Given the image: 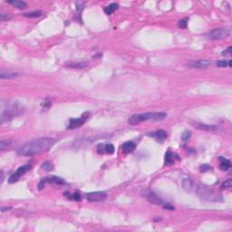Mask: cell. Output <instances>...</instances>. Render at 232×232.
Instances as JSON below:
<instances>
[{"label": "cell", "instance_id": "1f68e13d", "mask_svg": "<svg viewBox=\"0 0 232 232\" xmlns=\"http://www.w3.org/2000/svg\"><path fill=\"white\" fill-rule=\"evenodd\" d=\"M217 65L219 67H226V66H228V63L225 60H220V61L217 62Z\"/></svg>", "mask_w": 232, "mask_h": 232}, {"label": "cell", "instance_id": "836d02e7", "mask_svg": "<svg viewBox=\"0 0 232 232\" xmlns=\"http://www.w3.org/2000/svg\"><path fill=\"white\" fill-rule=\"evenodd\" d=\"M97 151H98V153H103L104 152V144H99L97 146Z\"/></svg>", "mask_w": 232, "mask_h": 232}, {"label": "cell", "instance_id": "6da1fadb", "mask_svg": "<svg viewBox=\"0 0 232 232\" xmlns=\"http://www.w3.org/2000/svg\"><path fill=\"white\" fill-rule=\"evenodd\" d=\"M55 140L50 137H40L29 143H27L17 151L21 156H35L48 151L55 143Z\"/></svg>", "mask_w": 232, "mask_h": 232}, {"label": "cell", "instance_id": "ffe728a7", "mask_svg": "<svg viewBox=\"0 0 232 232\" xmlns=\"http://www.w3.org/2000/svg\"><path fill=\"white\" fill-rule=\"evenodd\" d=\"M30 170H31V165H28V164H27V165H24V166H21V167H19L16 172L18 175L22 176V175H24L26 172H27V171H30Z\"/></svg>", "mask_w": 232, "mask_h": 232}, {"label": "cell", "instance_id": "277c9868", "mask_svg": "<svg viewBox=\"0 0 232 232\" xmlns=\"http://www.w3.org/2000/svg\"><path fill=\"white\" fill-rule=\"evenodd\" d=\"M197 194L199 195V198L208 200V201H222V196L216 192L215 191L205 187V186H200L197 189Z\"/></svg>", "mask_w": 232, "mask_h": 232}, {"label": "cell", "instance_id": "d6a6232c", "mask_svg": "<svg viewBox=\"0 0 232 232\" xmlns=\"http://www.w3.org/2000/svg\"><path fill=\"white\" fill-rule=\"evenodd\" d=\"M232 50V47H231V46H229V47L227 49V50H225L223 53H222V55H225V56H228V55H231V51Z\"/></svg>", "mask_w": 232, "mask_h": 232}, {"label": "cell", "instance_id": "cb8c5ba5", "mask_svg": "<svg viewBox=\"0 0 232 232\" xmlns=\"http://www.w3.org/2000/svg\"><path fill=\"white\" fill-rule=\"evenodd\" d=\"M191 136V132L190 131H185L183 132V133L181 134V140L183 142H187L190 140V138Z\"/></svg>", "mask_w": 232, "mask_h": 232}, {"label": "cell", "instance_id": "d6986e66", "mask_svg": "<svg viewBox=\"0 0 232 232\" xmlns=\"http://www.w3.org/2000/svg\"><path fill=\"white\" fill-rule=\"evenodd\" d=\"M16 76H18L17 73L4 72V71H1V73H0V77H1V79H12V78L16 77Z\"/></svg>", "mask_w": 232, "mask_h": 232}, {"label": "cell", "instance_id": "9c48e42d", "mask_svg": "<svg viewBox=\"0 0 232 232\" xmlns=\"http://www.w3.org/2000/svg\"><path fill=\"white\" fill-rule=\"evenodd\" d=\"M146 199L151 202V203H152V204H155V205H161V206H163L164 204H165V202L162 200V199H160L154 192H151V191H149V192H147L146 193Z\"/></svg>", "mask_w": 232, "mask_h": 232}, {"label": "cell", "instance_id": "484cf974", "mask_svg": "<svg viewBox=\"0 0 232 232\" xmlns=\"http://www.w3.org/2000/svg\"><path fill=\"white\" fill-rule=\"evenodd\" d=\"M20 177H21L20 175H18L16 172H15V173H13V174L10 176L8 181H9V183H15V182L18 181V180L20 179Z\"/></svg>", "mask_w": 232, "mask_h": 232}, {"label": "cell", "instance_id": "e575fe53", "mask_svg": "<svg viewBox=\"0 0 232 232\" xmlns=\"http://www.w3.org/2000/svg\"><path fill=\"white\" fill-rule=\"evenodd\" d=\"M73 197H72V199H75V200H76V201H79V200H81V195L79 194V193H77V192H75V194H73L72 195Z\"/></svg>", "mask_w": 232, "mask_h": 232}, {"label": "cell", "instance_id": "f546056e", "mask_svg": "<svg viewBox=\"0 0 232 232\" xmlns=\"http://www.w3.org/2000/svg\"><path fill=\"white\" fill-rule=\"evenodd\" d=\"M10 18H11V16L8 15V14H4V13H2L1 15H0V19H1V21L9 20Z\"/></svg>", "mask_w": 232, "mask_h": 232}, {"label": "cell", "instance_id": "4dcf8cb0", "mask_svg": "<svg viewBox=\"0 0 232 232\" xmlns=\"http://www.w3.org/2000/svg\"><path fill=\"white\" fill-rule=\"evenodd\" d=\"M211 169V166H210V165H207V164L201 165V166L199 167V170H200V171H202V172H205V171H210Z\"/></svg>", "mask_w": 232, "mask_h": 232}, {"label": "cell", "instance_id": "30bf717a", "mask_svg": "<svg viewBox=\"0 0 232 232\" xmlns=\"http://www.w3.org/2000/svg\"><path fill=\"white\" fill-rule=\"evenodd\" d=\"M193 126L196 127L197 129L203 130V131H207V132L217 131V130L219 129V127L216 126V125H210V124L201 123H193Z\"/></svg>", "mask_w": 232, "mask_h": 232}, {"label": "cell", "instance_id": "8992f818", "mask_svg": "<svg viewBox=\"0 0 232 232\" xmlns=\"http://www.w3.org/2000/svg\"><path fill=\"white\" fill-rule=\"evenodd\" d=\"M105 198H106V193L103 191H95V192H90L86 194L87 200L92 202L103 201Z\"/></svg>", "mask_w": 232, "mask_h": 232}, {"label": "cell", "instance_id": "7a4b0ae2", "mask_svg": "<svg viewBox=\"0 0 232 232\" xmlns=\"http://www.w3.org/2000/svg\"><path fill=\"white\" fill-rule=\"evenodd\" d=\"M167 114L165 112H146L141 114H133L128 120V123L132 125L139 124L146 121H161L166 118Z\"/></svg>", "mask_w": 232, "mask_h": 232}, {"label": "cell", "instance_id": "83f0119b", "mask_svg": "<svg viewBox=\"0 0 232 232\" xmlns=\"http://www.w3.org/2000/svg\"><path fill=\"white\" fill-rule=\"evenodd\" d=\"M231 188V180H225L222 184H221V189H230Z\"/></svg>", "mask_w": 232, "mask_h": 232}, {"label": "cell", "instance_id": "7402d4cb", "mask_svg": "<svg viewBox=\"0 0 232 232\" xmlns=\"http://www.w3.org/2000/svg\"><path fill=\"white\" fill-rule=\"evenodd\" d=\"M173 161H174V156H173L172 152L170 151H167V153L165 155V163L166 164H171V163H173Z\"/></svg>", "mask_w": 232, "mask_h": 232}, {"label": "cell", "instance_id": "e0dca14e", "mask_svg": "<svg viewBox=\"0 0 232 232\" xmlns=\"http://www.w3.org/2000/svg\"><path fill=\"white\" fill-rule=\"evenodd\" d=\"M181 183H182L183 189L186 191H191V189H192V182H191V180L190 179H188V178L183 179Z\"/></svg>", "mask_w": 232, "mask_h": 232}, {"label": "cell", "instance_id": "7c38bea8", "mask_svg": "<svg viewBox=\"0 0 232 232\" xmlns=\"http://www.w3.org/2000/svg\"><path fill=\"white\" fill-rule=\"evenodd\" d=\"M230 167H231V163L229 160L223 157H219V168L222 171H228L230 169Z\"/></svg>", "mask_w": 232, "mask_h": 232}, {"label": "cell", "instance_id": "8d00e7d4", "mask_svg": "<svg viewBox=\"0 0 232 232\" xmlns=\"http://www.w3.org/2000/svg\"><path fill=\"white\" fill-rule=\"evenodd\" d=\"M10 208H2V211H6L7 210H10Z\"/></svg>", "mask_w": 232, "mask_h": 232}, {"label": "cell", "instance_id": "44dd1931", "mask_svg": "<svg viewBox=\"0 0 232 232\" xmlns=\"http://www.w3.org/2000/svg\"><path fill=\"white\" fill-rule=\"evenodd\" d=\"M117 7H118V5H117V4L112 3V4L109 5L108 7H106L104 8V13H105L106 15H111V14H112L116 9H117Z\"/></svg>", "mask_w": 232, "mask_h": 232}, {"label": "cell", "instance_id": "9a60e30c", "mask_svg": "<svg viewBox=\"0 0 232 232\" xmlns=\"http://www.w3.org/2000/svg\"><path fill=\"white\" fill-rule=\"evenodd\" d=\"M8 4L19 8V9H24L27 7V3L24 1H21V0H9V1H7Z\"/></svg>", "mask_w": 232, "mask_h": 232}, {"label": "cell", "instance_id": "2e32d148", "mask_svg": "<svg viewBox=\"0 0 232 232\" xmlns=\"http://www.w3.org/2000/svg\"><path fill=\"white\" fill-rule=\"evenodd\" d=\"M13 146V142L9 140H2L0 142V151H4L6 150L10 149Z\"/></svg>", "mask_w": 232, "mask_h": 232}, {"label": "cell", "instance_id": "d590c367", "mask_svg": "<svg viewBox=\"0 0 232 232\" xmlns=\"http://www.w3.org/2000/svg\"><path fill=\"white\" fill-rule=\"evenodd\" d=\"M163 208H165V210H169V211H174V207L173 206H171V205H169V204H167V203H165L163 206Z\"/></svg>", "mask_w": 232, "mask_h": 232}, {"label": "cell", "instance_id": "ac0fdd59", "mask_svg": "<svg viewBox=\"0 0 232 232\" xmlns=\"http://www.w3.org/2000/svg\"><path fill=\"white\" fill-rule=\"evenodd\" d=\"M88 65V63L86 62H81V63H71V64H67L66 67H70V68H75V69H82L84 68Z\"/></svg>", "mask_w": 232, "mask_h": 232}, {"label": "cell", "instance_id": "52a82bcc", "mask_svg": "<svg viewBox=\"0 0 232 232\" xmlns=\"http://www.w3.org/2000/svg\"><path fill=\"white\" fill-rule=\"evenodd\" d=\"M88 115H89V113L86 112V113L83 114L82 117H80V118L71 119V120H70V123H69L68 129H75V128H78V127L82 126V125L85 123L86 119L88 118Z\"/></svg>", "mask_w": 232, "mask_h": 232}, {"label": "cell", "instance_id": "8fae6325", "mask_svg": "<svg viewBox=\"0 0 232 232\" xmlns=\"http://www.w3.org/2000/svg\"><path fill=\"white\" fill-rule=\"evenodd\" d=\"M151 135H153L156 138V140L158 142H160V143L164 142L167 139V133H166V132L164 130H159V131H157L155 133H153Z\"/></svg>", "mask_w": 232, "mask_h": 232}, {"label": "cell", "instance_id": "d4e9b609", "mask_svg": "<svg viewBox=\"0 0 232 232\" xmlns=\"http://www.w3.org/2000/svg\"><path fill=\"white\" fill-rule=\"evenodd\" d=\"M104 152L112 154V153L114 152V147H113V145L111 144V143L104 144Z\"/></svg>", "mask_w": 232, "mask_h": 232}, {"label": "cell", "instance_id": "ba28073f", "mask_svg": "<svg viewBox=\"0 0 232 232\" xmlns=\"http://www.w3.org/2000/svg\"><path fill=\"white\" fill-rule=\"evenodd\" d=\"M211 64V62L208 60H199V61H193L188 64V66L191 68H199V69H202V68H206L208 67Z\"/></svg>", "mask_w": 232, "mask_h": 232}, {"label": "cell", "instance_id": "3957f363", "mask_svg": "<svg viewBox=\"0 0 232 232\" xmlns=\"http://www.w3.org/2000/svg\"><path fill=\"white\" fill-rule=\"evenodd\" d=\"M23 112V107L19 103H11L7 108H4L1 113V123H7L16 117Z\"/></svg>", "mask_w": 232, "mask_h": 232}, {"label": "cell", "instance_id": "5b68a950", "mask_svg": "<svg viewBox=\"0 0 232 232\" xmlns=\"http://www.w3.org/2000/svg\"><path fill=\"white\" fill-rule=\"evenodd\" d=\"M229 35H230L229 28H217L208 33L207 35V37L210 40H220L229 36Z\"/></svg>", "mask_w": 232, "mask_h": 232}, {"label": "cell", "instance_id": "603a6c76", "mask_svg": "<svg viewBox=\"0 0 232 232\" xmlns=\"http://www.w3.org/2000/svg\"><path fill=\"white\" fill-rule=\"evenodd\" d=\"M43 15L42 11H34V12H30V13H27L24 14L25 16L27 17H30V18H34V17H39Z\"/></svg>", "mask_w": 232, "mask_h": 232}, {"label": "cell", "instance_id": "4316f807", "mask_svg": "<svg viewBox=\"0 0 232 232\" xmlns=\"http://www.w3.org/2000/svg\"><path fill=\"white\" fill-rule=\"evenodd\" d=\"M42 169L45 170L46 171H50L53 168H52V164L50 163L49 161H45L42 164Z\"/></svg>", "mask_w": 232, "mask_h": 232}, {"label": "cell", "instance_id": "f1b7e54d", "mask_svg": "<svg viewBox=\"0 0 232 232\" xmlns=\"http://www.w3.org/2000/svg\"><path fill=\"white\" fill-rule=\"evenodd\" d=\"M187 25H188V22H187L186 19L180 20L179 23H178V26H179V27H180V28H186V27H187Z\"/></svg>", "mask_w": 232, "mask_h": 232}, {"label": "cell", "instance_id": "5bb4252c", "mask_svg": "<svg viewBox=\"0 0 232 232\" xmlns=\"http://www.w3.org/2000/svg\"><path fill=\"white\" fill-rule=\"evenodd\" d=\"M44 182L46 183H55V184H59V185H63L64 184V180L59 177H55V176H52L51 178H44Z\"/></svg>", "mask_w": 232, "mask_h": 232}, {"label": "cell", "instance_id": "4fadbf2b", "mask_svg": "<svg viewBox=\"0 0 232 232\" xmlns=\"http://www.w3.org/2000/svg\"><path fill=\"white\" fill-rule=\"evenodd\" d=\"M136 148V145L132 141H129V142H126L123 143V151L125 152V153H131Z\"/></svg>", "mask_w": 232, "mask_h": 232}]
</instances>
